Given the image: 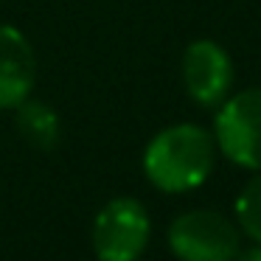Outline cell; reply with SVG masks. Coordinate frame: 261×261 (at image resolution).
Masks as SVG:
<instances>
[{
  "label": "cell",
  "instance_id": "7",
  "mask_svg": "<svg viewBox=\"0 0 261 261\" xmlns=\"http://www.w3.org/2000/svg\"><path fill=\"white\" fill-rule=\"evenodd\" d=\"M17 129L25 141L34 149H54L59 138V121L54 115L51 107L40 101H29L25 98L23 104H17Z\"/></svg>",
  "mask_w": 261,
  "mask_h": 261
},
{
  "label": "cell",
  "instance_id": "4",
  "mask_svg": "<svg viewBox=\"0 0 261 261\" xmlns=\"http://www.w3.org/2000/svg\"><path fill=\"white\" fill-rule=\"evenodd\" d=\"M216 141L233 163L261 169V87L239 93L222 107Z\"/></svg>",
  "mask_w": 261,
  "mask_h": 261
},
{
  "label": "cell",
  "instance_id": "1",
  "mask_svg": "<svg viewBox=\"0 0 261 261\" xmlns=\"http://www.w3.org/2000/svg\"><path fill=\"white\" fill-rule=\"evenodd\" d=\"M143 169L163 191L197 188L214 169V141L199 126H169L149 143Z\"/></svg>",
  "mask_w": 261,
  "mask_h": 261
},
{
  "label": "cell",
  "instance_id": "8",
  "mask_svg": "<svg viewBox=\"0 0 261 261\" xmlns=\"http://www.w3.org/2000/svg\"><path fill=\"white\" fill-rule=\"evenodd\" d=\"M236 214H239V222H242L244 230H247L255 242H261V174L253 177V180L244 186V191L239 194Z\"/></svg>",
  "mask_w": 261,
  "mask_h": 261
},
{
  "label": "cell",
  "instance_id": "3",
  "mask_svg": "<svg viewBox=\"0 0 261 261\" xmlns=\"http://www.w3.org/2000/svg\"><path fill=\"white\" fill-rule=\"evenodd\" d=\"M149 242V216L135 199H113L93 227V247L101 261H135Z\"/></svg>",
  "mask_w": 261,
  "mask_h": 261
},
{
  "label": "cell",
  "instance_id": "6",
  "mask_svg": "<svg viewBox=\"0 0 261 261\" xmlns=\"http://www.w3.org/2000/svg\"><path fill=\"white\" fill-rule=\"evenodd\" d=\"M37 62L29 40L12 25H0V107H17L29 98Z\"/></svg>",
  "mask_w": 261,
  "mask_h": 261
},
{
  "label": "cell",
  "instance_id": "2",
  "mask_svg": "<svg viewBox=\"0 0 261 261\" xmlns=\"http://www.w3.org/2000/svg\"><path fill=\"white\" fill-rule=\"evenodd\" d=\"M171 250L182 261H233L239 253V233L216 211H188L171 222Z\"/></svg>",
  "mask_w": 261,
  "mask_h": 261
},
{
  "label": "cell",
  "instance_id": "9",
  "mask_svg": "<svg viewBox=\"0 0 261 261\" xmlns=\"http://www.w3.org/2000/svg\"><path fill=\"white\" fill-rule=\"evenodd\" d=\"M236 261H261V247L244 250V253H236Z\"/></svg>",
  "mask_w": 261,
  "mask_h": 261
},
{
  "label": "cell",
  "instance_id": "5",
  "mask_svg": "<svg viewBox=\"0 0 261 261\" xmlns=\"http://www.w3.org/2000/svg\"><path fill=\"white\" fill-rule=\"evenodd\" d=\"M182 79L199 104H216L230 87V59L216 42L199 40L182 57Z\"/></svg>",
  "mask_w": 261,
  "mask_h": 261
}]
</instances>
